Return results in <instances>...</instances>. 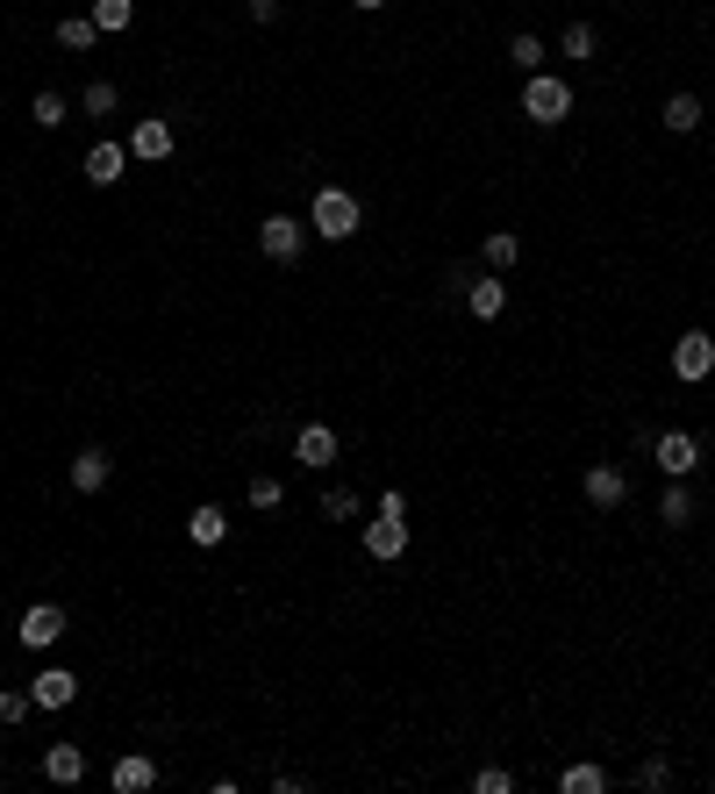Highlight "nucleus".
Segmentation results:
<instances>
[{"instance_id":"nucleus-22","label":"nucleus","mask_w":715,"mask_h":794,"mask_svg":"<svg viewBox=\"0 0 715 794\" xmlns=\"http://www.w3.org/2000/svg\"><path fill=\"white\" fill-rule=\"evenodd\" d=\"M94 43H101L94 14H65V22H57V51H94Z\"/></svg>"},{"instance_id":"nucleus-34","label":"nucleus","mask_w":715,"mask_h":794,"mask_svg":"<svg viewBox=\"0 0 715 794\" xmlns=\"http://www.w3.org/2000/svg\"><path fill=\"white\" fill-rule=\"evenodd\" d=\"M351 8H358V14H379V8H387V0H351Z\"/></svg>"},{"instance_id":"nucleus-18","label":"nucleus","mask_w":715,"mask_h":794,"mask_svg":"<svg viewBox=\"0 0 715 794\" xmlns=\"http://www.w3.org/2000/svg\"><path fill=\"white\" fill-rule=\"evenodd\" d=\"M465 309H473V323H494V315L508 309V286L501 280H473L465 286Z\"/></svg>"},{"instance_id":"nucleus-4","label":"nucleus","mask_w":715,"mask_h":794,"mask_svg":"<svg viewBox=\"0 0 715 794\" xmlns=\"http://www.w3.org/2000/svg\"><path fill=\"white\" fill-rule=\"evenodd\" d=\"M308 237H315V229H301V216H265V222H257V251H265L272 265H294Z\"/></svg>"},{"instance_id":"nucleus-1","label":"nucleus","mask_w":715,"mask_h":794,"mask_svg":"<svg viewBox=\"0 0 715 794\" xmlns=\"http://www.w3.org/2000/svg\"><path fill=\"white\" fill-rule=\"evenodd\" d=\"M358 222H365V208H358V194H351V187H323V194H315L308 229H315L323 243H351V237H358Z\"/></svg>"},{"instance_id":"nucleus-29","label":"nucleus","mask_w":715,"mask_h":794,"mask_svg":"<svg viewBox=\"0 0 715 794\" xmlns=\"http://www.w3.org/2000/svg\"><path fill=\"white\" fill-rule=\"evenodd\" d=\"M29 715H36V694H22V687H8V694H0V723H8V730H22Z\"/></svg>"},{"instance_id":"nucleus-33","label":"nucleus","mask_w":715,"mask_h":794,"mask_svg":"<svg viewBox=\"0 0 715 794\" xmlns=\"http://www.w3.org/2000/svg\"><path fill=\"white\" fill-rule=\"evenodd\" d=\"M251 22H257V29H272V22H280V0H251Z\"/></svg>"},{"instance_id":"nucleus-32","label":"nucleus","mask_w":715,"mask_h":794,"mask_svg":"<svg viewBox=\"0 0 715 794\" xmlns=\"http://www.w3.org/2000/svg\"><path fill=\"white\" fill-rule=\"evenodd\" d=\"M473 794H515V773H501V766H480V773H473Z\"/></svg>"},{"instance_id":"nucleus-27","label":"nucleus","mask_w":715,"mask_h":794,"mask_svg":"<svg viewBox=\"0 0 715 794\" xmlns=\"http://www.w3.org/2000/svg\"><path fill=\"white\" fill-rule=\"evenodd\" d=\"M115 108H122L115 80H86V94H80V115H115Z\"/></svg>"},{"instance_id":"nucleus-24","label":"nucleus","mask_w":715,"mask_h":794,"mask_svg":"<svg viewBox=\"0 0 715 794\" xmlns=\"http://www.w3.org/2000/svg\"><path fill=\"white\" fill-rule=\"evenodd\" d=\"M595 51H601L595 22H566V36H558V58H580V65H587V58H595Z\"/></svg>"},{"instance_id":"nucleus-11","label":"nucleus","mask_w":715,"mask_h":794,"mask_svg":"<svg viewBox=\"0 0 715 794\" xmlns=\"http://www.w3.org/2000/svg\"><path fill=\"white\" fill-rule=\"evenodd\" d=\"M294 458L308 472H323V466H337V430H329V422H308V430L294 437Z\"/></svg>"},{"instance_id":"nucleus-17","label":"nucleus","mask_w":715,"mask_h":794,"mask_svg":"<svg viewBox=\"0 0 715 794\" xmlns=\"http://www.w3.org/2000/svg\"><path fill=\"white\" fill-rule=\"evenodd\" d=\"M659 122H665L673 136H694V129H702V94H665Z\"/></svg>"},{"instance_id":"nucleus-12","label":"nucleus","mask_w":715,"mask_h":794,"mask_svg":"<svg viewBox=\"0 0 715 794\" xmlns=\"http://www.w3.org/2000/svg\"><path fill=\"white\" fill-rule=\"evenodd\" d=\"M108 472H115V458L101 451V445H86L80 458H72V494H101V487H108Z\"/></svg>"},{"instance_id":"nucleus-30","label":"nucleus","mask_w":715,"mask_h":794,"mask_svg":"<svg viewBox=\"0 0 715 794\" xmlns=\"http://www.w3.org/2000/svg\"><path fill=\"white\" fill-rule=\"evenodd\" d=\"M323 515H329V523H358V494H351V487H329V494H323Z\"/></svg>"},{"instance_id":"nucleus-2","label":"nucleus","mask_w":715,"mask_h":794,"mask_svg":"<svg viewBox=\"0 0 715 794\" xmlns=\"http://www.w3.org/2000/svg\"><path fill=\"white\" fill-rule=\"evenodd\" d=\"M523 115L537 122V129H558V122L572 115V86L558 80V72H529L523 80Z\"/></svg>"},{"instance_id":"nucleus-6","label":"nucleus","mask_w":715,"mask_h":794,"mask_svg":"<svg viewBox=\"0 0 715 794\" xmlns=\"http://www.w3.org/2000/svg\"><path fill=\"white\" fill-rule=\"evenodd\" d=\"M708 373H715V337H708V330H687V337L673 344V379H687V387H702Z\"/></svg>"},{"instance_id":"nucleus-5","label":"nucleus","mask_w":715,"mask_h":794,"mask_svg":"<svg viewBox=\"0 0 715 794\" xmlns=\"http://www.w3.org/2000/svg\"><path fill=\"white\" fill-rule=\"evenodd\" d=\"M65 630H72V616H65L57 602H36V608H22V623H14V637H22L29 651H51V645H57Z\"/></svg>"},{"instance_id":"nucleus-10","label":"nucleus","mask_w":715,"mask_h":794,"mask_svg":"<svg viewBox=\"0 0 715 794\" xmlns=\"http://www.w3.org/2000/svg\"><path fill=\"white\" fill-rule=\"evenodd\" d=\"M129 173V144H94L86 150V187H122Z\"/></svg>"},{"instance_id":"nucleus-14","label":"nucleus","mask_w":715,"mask_h":794,"mask_svg":"<svg viewBox=\"0 0 715 794\" xmlns=\"http://www.w3.org/2000/svg\"><path fill=\"white\" fill-rule=\"evenodd\" d=\"M29 694H36V709H72V694H80V680H72L65 666H43V673L29 680Z\"/></svg>"},{"instance_id":"nucleus-16","label":"nucleus","mask_w":715,"mask_h":794,"mask_svg":"<svg viewBox=\"0 0 715 794\" xmlns=\"http://www.w3.org/2000/svg\"><path fill=\"white\" fill-rule=\"evenodd\" d=\"M187 537H193V544H201V552H215V544H222V537H230V515H222V509H215V501H201V509H193V515H187Z\"/></svg>"},{"instance_id":"nucleus-15","label":"nucleus","mask_w":715,"mask_h":794,"mask_svg":"<svg viewBox=\"0 0 715 794\" xmlns=\"http://www.w3.org/2000/svg\"><path fill=\"white\" fill-rule=\"evenodd\" d=\"M587 501H595V509H622V501H630L622 466H587Z\"/></svg>"},{"instance_id":"nucleus-20","label":"nucleus","mask_w":715,"mask_h":794,"mask_svg":"<svg viewBox=\"0 0 715 794\" xmlns=\"http://www.w3.org/2000/svg\"><path fill=\"white\" fill-rule=\"evenodd\" d=\"M29 122H36V129H65V122H72V101L57 94V86H43V94L29 101Z\"/></svg>"},{"instance_id":"nucleus-25","label":"nucleus","mask_w":715,"mask_h":794,"mask_svg":"<svg viewBox=\"0 0 715 794\" xmlns=\"http://www.w3.org/2000/svg\"><path fill=\"white\" fill-rule=\"evenodd\" d=\"M480 251H486V265H494V272H508L515 258H523V237H515V229H494V237H486Z\"/></svg>"},{"instance_id":"nucleus-9","label":"nucleus","mask_w":715,"mask_h":794,"mask_svg":"<svg viewBox=\"0 0 715 794\" xmlns=\"http://www.w3.org/2000/svg\"><path fill=\"white\" fill-rule=\"evenodd\" d=\"M108 787L115 794H150V787H158V759H150V752H122L115 773H108Z\"/></svg>"},{"instance_id":"nucleus-31","label":"nucleus","mask_w":715,"mask_h":794,"mask_svg":"<svg viewBox=\"0 0 715 794\" xmlns=\"http://www.w3.org/2000/svg\"><path fill=\"white\" fill-rule=\"evenodd\" d=\"M637 787H644V794H665V787H673V766H665V759H644V766H637Z\"/></svg>"},{"instance_id":"nucleus-3","label":"nucleus","mask_w":715,"mask_h":794,"mask_svg":"<svg viewBox=\"0 0 715 794\" xmlns=\"http://www.w3.org/2000/svg\"><path fill=\"white\" fill-rule=\"evenodd\" d=\"M651 458H659L665 480H694V472H702V437L665 430V437H651Z\"/></svg>"},{"instance_id":"nucleus-7","label":"nucleus","mask_w":715,"mask_h":794,"mask_svg":"<svg viewBox=\"0 0 715 794\" xmlns=\"http://www.w3.org/2000/svg\"><path fill=\"white\" fill-rule=\"evenodd\" d=\"M172 144H179V136H172V122H165V115H144V122L129 129V158H144V165L172 158Z\"/></svg>"},{"instance_id":"nucleus-8","label":"nucleus","mask_w":715,"mask_h":794,"mask_svg":"<svg viewBox=\"0 0 715 794\" xmlns=\"http://www.w3.org/2000/svg\"><path fill=\"white\" fill-rule=\"evenodd\" d=\"M365 552H372V558H401L408 552V515L379 509L372 523H365Z\"/></svg>"},{"instance_id":"nucleus-23","label":"nucleus","mask_w":715,"mask_h":794,"mask_svg":"<svg viewBox=\"0 0 715 794\" xmlns=\"http://www.w3.org/2000/svg\"><path fill=\"white\" fill-rule=\"evenodd\" d=\"M544 58H551V51H544V36H529V29H523V36H508V65L523 72V80H529V72H544Z\"/></svg>"},{"instance_id":"nucleus-21","label":"nucleus","mask_w":715,"mask_h":794,"mask_svg":"<svg viewBox=\"0 0 715 794\" xmlns=\"http://www.w3.org/2000/svg\"><path fill=\"white\" fill-rule=\"evenodd\" d=\"M86 14H94V29H101V36H122V29L136 22V0H94Z\"/></svg>"},{"instance_id":"nucleus-28","label":"nucleus","mask_w":715,"mask_h":794,"mask_svg":"<svg viewBox=\"0 0 715 794\" xmlns=\"http://www.w3.org/2000/svg\"><path fill=\"white\" fill-rule=\"evenodd\" d=\"M243 501H251V509H257V515H272V509H280V501H286V487H280V480H272V472H257V480H251V487H243Z\"/></svg>"},{"instance_id":"nucleus-19","label":"nucleus","mask_w":715,"mask_h":794,"mask_svg":"<svg viewBox=\"0 0 715 794\" xmlns=\"http://www.w3.org/2000/svg\"><path fill=\"white\" fill-rule=\"evenodd\" d=\"M659 523H665V530H687V523H694V487H687V480H673V487L659 494Z\"/></svg>"},{"instance_id":"nucleus-13","label":"nucleus","mask_w":715,"mask_h":794,"mask_svg":"<svg viewBox=\"0 0 715 794\" xmlns=\"http://www.w3.org/2000/svg\"><path fill=\"white\" fill-rule=\"evenodd\" d=\"M43 781L51 787H80L86 781V752L80 744H51V752H43Z\"/></svg>"},{"instance_id":"nucleus-26","label":"nucleus","mask_w":715,"mask_h":794,"mask_svg":"<svg viewBox=\"0 0 715 794\" xmlns=\"http://www.w3.org/2000/svg\"><path fill=\"white\" fill-rule=\"evenodd\" d=\"M558 787H566V794H601V787H608V773L595 766V759H580V766L558 773Z\"/></svg>"}]
</instances>
